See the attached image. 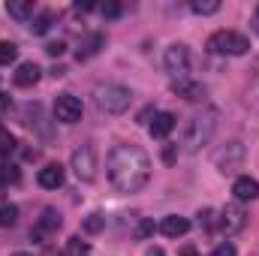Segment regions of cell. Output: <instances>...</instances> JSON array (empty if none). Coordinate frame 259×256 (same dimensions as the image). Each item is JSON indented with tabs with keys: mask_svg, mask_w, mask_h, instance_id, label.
<instances>
[{
	"mask_svg": "<svg viewBox=\"0 0 259 256\" xmlns=\"http://www.w3.org/2000/svg\"><path fill=\"white\" fill-rule=\"evenodd\" d=\"M148 130H151V136H154V139H166V136L175 130V115H172V112H157Z\"/></svg>",
	"mask_w": 259,
	"mask_h": 256,
	"instance_id": "cell-17",
	"label": "cell"
},
{
	"mask_svg": "<svg viewBox=\"0 0 259 256\" xmlns=\"http://www.w3.org/2000/svg\"><path fill=\"white\" fill-rule=\"evenodd\" d=\"M208 52L211 55H226V58H238L250 52V39L238 30H217L208 36Z\"/></svg>",
	"mask_w": 259,
	"mask_h": 256,
	"instance_id": "cell-4",
	"label": "cell"
},
{
	"mask_svg": "<svg viewBox=\"0 0 259 256\" xmlns=\"http://www.w3.org/2000/svg\"><path fill=\"white\" fill-rule=\"evenodd\" d=\"M18 58V46L15 42H0V66H9Z\"/></svg>",
	"mask_w": 259,
	"mask_h": 256,
	"instance_id": "cell-25",
	"label": "cell"
},
{
	"mask_svg": "<svg viewBox=\"0 0 259 256\" xmlns=\"http://www.w3.org/2000/svg\"><path fill=\"white\" fill-rule=\"evenodd\" d=\"M64 52H66V46L61 42V39H58V42H49V46H46V55H52V58H61Z\"/></svg>",
	"mask_w": 259,
	"mask_h": 256,
	"instance_id": "cell-30",
	"label": "cell"
},
{
	"mask_svg": "<svg viewBox=\"0 0 259 256\" xmlns=\"http://www.w3.org/2000/svg\"><path fill=\"white\" fill-rule=\"evenodd\" d=\"M39 75H42L39 66L33 64V61H24V64H18V69L12 72V81H15V88H33L39 81Z\"/></svg>",
	"mask_w": 259,
	"mask_h": 256,
	"instance_id": "cell-14",
	"label": "cell"
},
{
	"mask_svg": "<svg viewBox=\"0 0 259 256\" xmlns=\"http://www.w3.org/2000/svg\"><path fill=\"white\" fill-rule=\"evenodd\" d=\"M64 166L61 163H49V166H42L39 172H36V181H39V187H46V190H58V187H64Z\"/></svg>",
	"mask_w": 259,
	"mask_h": 256,
	"instance_id": "cell-12",
	"label": "cell"
},
{
	"mask_svg": "<svg viewBox=\"0 0 259 256\" xmlns=\"http://www.w3.org/2000/svg\"><path fill=\"white\" fill-rule=\"evenodd\" d=\"M163 66H166V72L172 75V81L190 78V49H187L184 42L169 46L166 55H163Z\"/></svg>",
	"mask_w": 259,
	"mask_h": 256,
	"instance_id": "cell-6",
	"label": "cell"
},
{
	"mask_svg": "<svg viewBox=\"0 0 259 256\" xmlns=\"http://www.w3.org/2000/svg\"><path fill=\"white\" fill-rule=\"evenodd\" d=\"M103 46H106V36H103V33H88V36L78 42V52H75V58H78V61H88V58H94V55H97Z\"/></svg>",
	"mask_w": 259,
	"mask_h": 256,
	"instance_id": "cell-16",
	"label": "cell"
},
{
	"mask_svg": "<svg viewBox=\"0 0 259 256\" xmlns=\"http://www.w3.org/2000/svg\"><path fill=\"white\" fill-rule=\"evenodd\" d=\"M187 229H190V220H187V217L169 214V217H163V220H160V232H163L166 238H178V235H187Z\"/></svg>",
	"mask_w": 259,
	"mask_h": 256,
	"instance_id": "cell-15",
	"label": "cell"
},
{
	"mask_svg": "<svg viewBox=\"0 0 259 256\" xmlns=\"http://www.w3.org/2000/svg\"><path fill=\"white\" fill-rule=\"evenodd\" d=\"M214 163H217V172H220V175H232V172L241 169V163H244V145H241V142H226V148L217 151Z\"/></svg>",
	"mask_w": 259,
	"mask_h": 256,
	"instance_id": "cell-9",
	"label": "cell"
},
{
	"mask_svg": "<svg viewBox=\"0 0 259 256\" xmlns=\"http://www.w3.org/2000/svg\"><path fill=\"white\" fill-rule=\"evenodd\" d=\"M199 226H205V229H214V226H217V214H214L211 208L199 211Z\"/></svg>",
	"mask_w": 259,
	"mask_h": 256,
	"instance_id": "cell-26",
	"label": "cell"
},
{
	"mask_svg": "<svg viewBox=\"0 0 259 256\" xmlns=\"http://www.w3.org/2000/svg\"><path fill=\"white\" fill-rule=\"evenodd\" d=\"M190 9H193L196 15H214L220 9V0H193Z\"/></svg>",
	"mask_w": 259,
	"mask_h": 256,
	"instance_id": "cell-22",
	"label": "cell"
},
{
	"mask_svg": "<svg viewBox=\"0 0 259 256\" xmlns=\"http://www.w3.org/2000/svg\"><path fill=\"white\" fill-rule=\"evenodd\" d=\"M69 169L75 172L78 181L91 184L97 178V151H94V145H78L69 157Z\"/></svg>",
	"mask_w": 259,
	"mask_h": 256,
	"instance_id": "cell-5",
	"label": "cell"
},
{
	"mask_svg": "<svg viewBox=\"0 0 259 256\" xmlns=\"http://www.w3.org/2000/svg\"><path fill=\"white\" fill-rule=\"evenodd\" d=\"M151 232H154V223H151V220H142V223H139V229H136V235H139V238H145V235H151Z\"/></svg>",
	"mask_w": 259,
	"mask_h": 256,
	"instance_id": "cell-31",
	"label": "cell"
},
{
	"mask_svg": "<svg viewBox=\"0 0 259 256\" xmlns=\"http://www.w3.org/2000/svg\"><path fill=\"white\" fill-rule=\"evenodd\" d=\"M94 97H97L100 112H106V115H124V112L130 109V103H133V91L124 88V84H118V81L97 84Z\"/></svg>",
	"mask_w": 259,
	"mask_h": 256,
	"instance_id": "cell-3",
	"label": "cell"
},
{
	"mask_svg": "<svg viewBox=\"0 0 259 256\" xmlns=\"http://www.w3.org/2000/svg\"><path fill=\"white\" fill-rule=\"evenodd\" d=\"M81 112H84V106H81V100L72 97V94H61V97L55 100V118H58L61 124H78V121H81Z\"/></svg>",
	"mask_w": 259,
	"mask_h": 256,
	"instance_id": "cell-10",
	"label": "cell"
},
{
	"mask_svg": "<svg viewBox=\"0 0 259 256\" xmlns=\"http://www.w3.org/2000/svg\"><path fill=\"white\" fill-rule=\"evenodd\" d=\"M106 175L118 193H124V196L139 193L151 181V157L145 148H139L133 142H121L106 157Z\"/></svg>",
	"mask_w": 259,
	"mask_h": 256,
	"instance_id": "cell-1",
	"label": "cell"
},
{
	"mask_svg": "<svg viewBox=\"0 0 259 256\" xmlns=\"http://www.w3.org/2000/svg\"><path fill=\"white\" fill-rule=\"evenodd\" d=\"M256 18H259V6H256Z\"/></svg>",
	"mask_w": 259,
	"mask_h": 256,
	"instance_id": "cell-36",
	"label": "cell"
},
{
	"mask_svg": "<svg viewBox=\"0 0 259 256\" xmlns=\"http://www.w3.org/2000/svg\"><path fill=\"white\" fill-rule=\"evenodd\" d=\"M12 256H30V253H24V250H18V253H12Z\"/></svg>",
	"mask_w": 259,
	"mask_h": 256,
	"instance_id": "cell-35",
	"label": "cell"
},
{
	"mask_svg": "<svg viewBox=\"0 0 259 256\" xmlns=\"http://www.w3.org/2000/svg\"><path fill=\"white\" fill-rule=\"evenodd\" d=\"M15 223H18V205L3 202V205H0V226L9 229V226H15Z\"/></svg>",
	"mask_w": 259,
	"mask_h": 256,
	"instance_id": "cell-20",
	"label": "cell"
},
{
	"mask_svg": "<svg viewBox=\"0 0 259 256\" xmlns=\"http://www.w3.org/2000/svg\"><path fill=\"white\" fill-rule=\"evenodd\" d=\"M103 226H106V217H103V214H88V217H84V223H81V229H84V232H91V235L103 232Z\"/></svg>",
	"mask_w": 259,
	"mask_h": 256,
	"instance_id": "cell-23",
	"label": "cell"
},
{
	"mask_svg": "<svg viewBox=\"0 0 259 256\" xmlns=\"http://www.w3.org/2000/svg\"><path fill=\"white\" fill-rule=\"evenodd\" d=\"M58 229H61V211L58 208H42L39 217H36V223H33V229H30V238L36 244H46Z\"/></svg>",
	"mask_w": 259,
	"mask_h": 256,
	"instance_id": "cell-8",
	"label": "cell"
},
{
	"mask_svg": "<svg viewBox=\"0 0 259 256\" xmlns=\"http://www.w3.org/2000/svg\"><path fill=\"white\" fill-rule=\"evenodd\" d=\"M232 193H235V202H253L259 199V181L250 175H238L232 184Z\"/></svg>",
	"mask_w": 259,
	"mask_h": 256,
	"instance_id": "cell-13",
	"label": "cell"
},
{
	"mask_svg": "<svg viewBox=\"0 0 259 256\" xmlns=\"http://www.w3.org/2000/svg\"><path fill=\"white\" fill-rule=\"evenodd\" d=\"M244 226H247V211H244L241 202H229V205L220 211V217H217V229H220L223 235H235V232H241Z\"/></svg>",
	"mask_w": 259,
	"mask_h": 256,
	"instance_id": "cell-7",
	"label": "cell"
},
{
	"mask_svg": "<svg viewBox=\"0 0 259 256\" xmlns=\"http://www.w3.org/2000/svg\"><path fill=\"white\" fill-rule=\"evenodd\" d=\"M214 130H217V109H202V112L190 115L187 124H184V148L199 151L202 145L211 142Z\"/></svg>",
	"mask_w": 259,
	"mask_h": 256,
	"instance_id": "cell-2",
	"label": "cell"
},
{
	"mask_svg": "<svg viewBox=\"0 0 259 256\" xmlns=\"http://www.w3.org/2000/svg\"><path fill=\"white\" fill-rule=\"evenodd\" d=\"M181 256H199V253H196L193 247H184V250H181Z\"/></svg>",
	"mask_w": 259,
	"mask_h": 256,
	"instance_id": "cell-33",
	"label": "cell"
},
{
	"mask_svg": "<svg viewBox=\"0 0 259 256\" xmlns=\"http://www.w3.org/2000/svg\"><path fill=\"white\" fill-rule=\"evenodd\" d=\"M6 106H9V97H6V94H0V112H6Z\"/></svg>",
	"mask_w": 259,
	"mask_h": 256,
	"instance_id": "cell-32",
	"label": "cell"
},
{
	"mask_svg": "<svg viewBox=\"0 0 259 256\" xmlns=\"http://www.w3.org/2000/svg\"><path fill=\"white\" fill-rule=\"evenodd\" d=\"M88 253H91V247H88V241H81L78 235H72L64 247V256H88Z\"/></svg>",
	"mask_w": 259,
	"mask_h": 256,
	"instance_id": "cell-21",
	"label": "cell"
},
{
	"mask_svg": "<svg viewBox=\"0 0 259 256\" xmlns=\"http://www.w3.org/2000/svg\"><path fill=\"white\" fill-rule=\"evenodd\" d=\"M52 24H55V12H39V15L33 18L30 30H33L36 36H42V33H49V30H52Z\"/></svg>",
	"mask_w": 259,
	"mask_h": 256,
	"instance_id": "cell-19",
	"label": "cell"
},
{
	"mask_svg": "<svg viewBox=\"0 0 259 256\" xmlns=\"http://www.w3.org/2000/svg\"><path fill=\"white\" fill-rule=\"evenodd\" d=\"M148 256H163V250H160V247H151V250H148Z\"/></svg>",
	"mask_w": 259,
	"mask_h": 256,
	"instance_id": "cell-34",
	"label": "cell"
},
{
	"mask_svg": "<svg viewBox=\"0 0 259 256\" xmlns=\"http://www.w3.org/2000/svg\"><path fill=\"white\" fill-rule=\"evenodd\" d=\"M6 12L15 21H33V0H9L6 3Z\"/></svg>",
	"mask_w": 259,
	"mask_h": 256,
	"instance_id": "cell-18",
	"label": "cell"
},
{
	"mask_svg": "<svg viewBox=\"0 0 259 256\" xmlns=\"http://www.w3.org/2000/svg\"><path fill=\"white\" fill-rule=\"evenodd\" d=\"M235 253H238V250H235V244H232V241H223V244H217L208 256H235Z\"/></svg>",
	"mask_w": 259,
	"mask_h": 256,
	"instance_id": "cell-27",
	"label": "cell"
},
{
	"mask_svg": "<svg viewBox=\"0 0 259 256\" xmlns=\"http://www.w3.org/2000/svg\"><path fill=\"white\" fill-rule=\"evenodd\" d=\"M172 91L181 97V100H187V103H202L205 100V84L202 81H193V78H181V81H172Z\"/></svg>",
	"mask_w": 259,
	"mask_h": 256,
	"instance_id": "cell-11",
	"label": "cell"
},
{
	"mask_svg": "<svg viewBox=\"0 0 259 256\" xmlns=\"http://www.w3.org/2000/svg\"><path fill=\"white\" fill-rule=\"evenodd\" d=\"M100 12H103L106 18H118V15H121V3H115V0H112V3H103Z\"/></svg>",
	"mask_w": 259,
	"mask_h": 256,
	"instance_id": "cell-28",
	"label": "cell"
},
{
	"mask_svg": "<svg viewBox=\"0 0 259 256\" xmlns=\"http://www.w3.org/2000/svg\"><path fill=\"white\" fill-rule=\"evenodd\" d=\"M0 181H18V169L15 166H0Z\"/></svg>",
	"mask_w": 259,
	"mask_h": 256,
	"instance_id": "cell-29",
	"label": "cell"
},
{
	"mask_svg": "<svg viewBox=\"0 0 259 256\" xmlns=\"http://www.w3.org/2000/svg\"><path fill=\"white\" fill-rule=\"evenodd\" d=\"M15 148H18L15 136H12V133H6V130H0V157H9V154H15Z\"/></svg>",
	"mask_w": 259,
	"mask_h": 256,
	"instance_id": "cell-24",
	"label": "cell"
}]
</instances>
